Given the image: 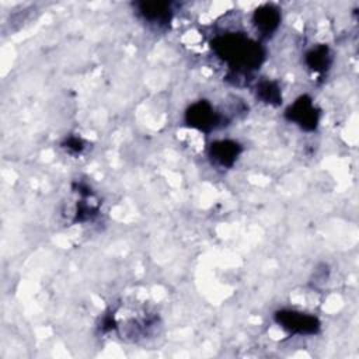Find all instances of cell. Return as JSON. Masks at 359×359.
<instances>
[{
    "label": "cell",
    "instance_id": "obj_5",
    "mask_svg": "<svg viewBox=\"0 0 359 359\" xmlns=\"http://www.w3.org/2000/svg\"><path fill=\"white\" fill-rule=\"evenodd\" d=\"M280 10L272 3H265L255 8L252 13V24L255 27V31L265 38L276 32L280 25Z\"/></svg>",
    "mask_w": 359,
    "mask_h": 359
},
{
    "label": "cell",
    "instance_id": "obj_7",
    "mask_svg": "<svg viewBox=\"0 0 359 359\" xmlns=\"http://www.w3.org/2000/svg\"><path fill=\"white\" fill-rule=\"evenodd\" d=\"M241 151V144L231 139L216 140L209 146V157L216 165L222 168L233 167Z\"/></svg>",
    "mask_w": 359,
    "mask_h": 359
},
{
    "label": "cell",
    "instance_id": "obj_10",
    "mask_svg": "<svg viewBox=\"0 0 359 359\" xmlns=\"http://www.w3.org/2000/svg\"><path fill=\"white\" fill-rule=\"evenodd\" d=\"M63 147H65L69 153H72V154H80V153L84 150L86 144H84V142H83L80 137H77V136H69V137H66V140L63 142Z\"/></svg>",
    "mask_w": 359,
    "mask_h": 359
},
{
    "label": "cell",
    "instance_id": "obj_2",
    "mask_svg": "<svg viewBox=\"0 0 359 359\" xmlns=\"http://www.w3.org/2000/svg\"><path fill=\"white\" fill-rule=\"evenodd\" d=\"M276 324L289 334L294 335H314L320 331V320L310 313L283 309L273 316Z\"/></svg>",
    "mask_w": 359,
    "mask_h": 359
},
{
    "label": "cell",
    "instance_id": "obj_9",
    "mask_svg": "<svg viewBox=\"0 0 359 359\" xmlns=\"http://www.w3.org/2000/svg\"><path fill=\"white\" fill-rule=\"evenodd\" d=\"M255 95L261 102L268 105H279L282 102V93L278 83L272 80H259L255 86Z\"/></svg>",
    "mask_w": 359,
    "mask_h": 359
},
{
    "label": "cell",
    "instance_id": "obj_8",
    "mask_svg": "<svg viewBox=\"0 0 359 359\" xmlns=\"http://www.w3.org/2000/svg\"><path fill=\"white\" fill-rule=\"evenodd\" d=\"M306 66L314 73H325L332 63V53L327 45H316L304 55Z\"/></svg>",
    "mask_w": 359,
    "mask_h": 359
},
{
    "label": "cell",
    "instance_id": "obj_6",
    "mask_svg": "<svg viewBox=\"0 0 359 359\" xmlns=\"http://www.w3.org/2000/svg\"><path fill=\"white\" fill-rule=\"evenodd\" d=\"M135 8L143 21L156 27H165L172 18V8L167 1H139Z\"/></svg>",
    "mask_w": 359,
    "mask_h": 359
},
{
    "label": "cell",
    "instance_id": "obj_1",
    "mask_svg": "<svg viewBox=\"0 0 359 359\" xmlns=\"http://www.w3.org/2000/svg\"><path fill=\"white\" fill-rule=\"evenodd\" d=\"M212 49L230 69L251 72L261 66L265 50L257 41L241 32H226L212 41Z\"/></svg>",
    "mask_w": 359,
    "mask_h": 359
},
{
    "label": "cell",
    "instance_id": "obj_3",
    "mask_svg": "<svg viewBox=\"0 0 359 359\" xmlns=\"http://www.w3.org/2000/svg\"><path fill=\"white\" fill-rule=\"evenodd\" d=\"M287 121L297 125L300 129L313 132L320 123V109L309 95H300L285 111Z\"/></svg>",
    "mask_w": 359,
    "mask_h": 359
},
{
    "label": "cell",
    "instance_id": "obj_4",
    "mask_svg": "<svg viewBox=\"0 0 359 359\" xmlns=\"http://www.w3.org/2000/svg\"><path fill=\"white\" fill-rule=\"evenodd\" d=\"M185 122L188 126L208 133L219 126L220 115L209 101L199 100L188 107Z\"/></svg>",
    "mask_w": 359,
    "mask_h": 359
}]
</instances>
